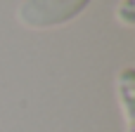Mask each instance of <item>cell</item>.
<instances>
[{"mask_svg": "<svg viewBox=\"0 0 135 132\" xmlns=\"http://www.w3.org/2000/svg\"><path fill=\"white\" fill-rule=\"evenodd\" d=\"M90 0H21L17 19L28 28H55L76 19Z\"/></svg>", "mask_w": 135, "mask_h": 132, "instance_id": "6da1fadb", "label": "cell"}, {"mask_svg": "<svg viewBox=\"0 0 135 132\" xmlns=\"http://www.w3.org/2000/svg\"><path fill=\"white\" fill-rule=\"evenodd\" d=\"M119 97L123 99V109L128 116V125H133V68L126 66L119 76Z\"/></svg>", "mask_w": 135, "mask_h": 132, "instance_id": "7a4b0ae2", "label": "cell"}, {"mask_svg": "<svg viewBox=\"0 0 135 132\" xmlns=\"http://www.w3.org/2000/svg\"><path fill=\"white\" fill-rule=\"evenodd\" d=\"M133 2H135V0H123V2H121V7L116 9V19H119L123 26H128V28L135 24V17H133L135 7H133Z\"/></svg>", "mask_w": 135, "mask_h": 132, "instance_id": "3957f363", "label": "cell"}]
</instances>
